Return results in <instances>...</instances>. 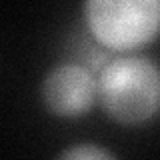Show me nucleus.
Returning a JSON list of instances; mask_svg holds the SVG:
<instances>
[{
    "label": "nucleus",
    "instance_id": "7ed1b4c3",
    "mask_svg": "<svg viewBox=\"0 0 160 160\" xmlns=\"http://www.w3.org/2000/svg\"><path fill=\"white\" fill-rule=\"evenodd\" d=\"M40 94L52 114L76 118L86 114L96 102V78L82 64L62 62L44 74Z\"/></svg>",
    "mask_w": 160,
    "mask_h": 160
},
{
    "label": "nucleus",
    "instance_id": "f257e3e1",
    "mask_svg": "<svg viewBox=\"0 0 160 160\" xmlns=\"http://www.w3.org/2000/svg\"><path fill=\"white\" fill-rule=\"evenodd\" d=\"M96 98L104 112L120 124H142L156 116L160 104V72L142 54L114 58L96 80Z\"/></svg>",
    "mask_w": 160,
    "mask_h": 160
},
{
    "label": "nucleus",
    "instance_id": "20e7f679",
    "mask_svg": "<svg viewBox=\"0 0 160 160\" xmlns=\"http://www.w3.org/2000/svg\"><path fill=\"white\" fill-rule=\"evenodd\" d=\"M56 160H118L108 148L96 142H78L64 148Z\"/></svg>",
    "mask_w": 160,
    "mask_h": 160
},
{
    "label": "nucleus",
    "instance_id": "f03ea898",
    "mask_svg": "<svg viewBox=\"0 0 160 160\" xmlns=\"http://www.w3.org/2000/svg\"><path fill=\"white\" fill-rule=\"evenodd\" d=\"M84 16L92 36L114 50L148 44L158 34V0H88Z\"/></svg>",
    "mask_w": 160,
    "mask_h": 160
}]
</instances>
